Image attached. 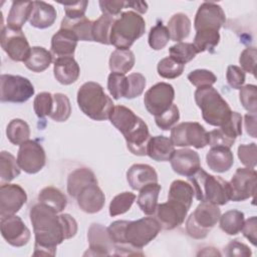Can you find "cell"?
Returning <instances> with one entry per match:
<instances>
[{"instance_id":"obj_1","label":"cell","mask_w":257,"mask_h":257,"mask_svg":"<svg viewBox=\"0 0 257 257\" xmlns=\"http://www.w3.org/2000/svg\"><path fill=\"white\" fill-rule=\"evenodd\" d=\"M57 214L55 210L39 202L31 207L29 217L35 236L34 256H54L59 244L75 236V219L69 214Z\"/></svg>"},{"instance_id":"obj_2","label":"cell","mask_w":257,"mask_h":257,"mask_svg":"<svg viewBox=\"0 0 257 257\" xmlns=\"http://www.w3.org/2000/svg\"><path fill=\"white\" fill-rule=\"evenodd\" d=\"M76 99L80 110L93 120L109 118L114 107L112 99L104 93L102 86L94 81L83 83L77 91Z\"/></svg>"},{"instance_id":"obj_3","label":"cell","mask_w":257,"mask_h":257,"mask_svg":"<svg viewBox=\"0 0 257 257\" xmlns=\"http://www.w3.org/2000/svg\"><path fill=\"white\" fill-rule=\"evenodd\" d=\"M188 180L193 187L194 196L198 201H207L217 206H222L227 204L231 198L229 182L221 177L208 174L202 168L194 175L188 177Z\"/></svg>"},{"instance_id":"obj_4","label":"cell","mask_w":257,"mask_h":257,"mask_svg":"<svg viewBox=\"0 0 257 257\" xmlns=\"http://www.w3.org/2000/svg\"><path fill=\"white\" fill-rule=\"evenodd\" d=\"M194 96L201 109L202 117L208 124L221 126L229 119L232 110L228 102L213 86L197 88Z\"/></svg>"},{"instance_id":"obj_5","label":"cell","mask_w":257,"mask_h":257,"mask_svg":"<svg viewBox=\"0 0 257 257\" xmlns=\"http://www.w3.org/2000/svg\"><path fill=\"white\" fill-rule=\"evenodd\" d=\"M145 31V19L135 11H124L116 17L111 26L109 43L116 49H128Z\"/></svg>"},{"instance_id":"obj_6","label":"cell","mask_w":257,"mask_h":257,"mask_svg":"<svg viewBox=\"0 0 257 257\" xmlns=\"http://www.w3.org/2000/svg\"><path fill=\"white\" fill-rule=\"evenodd\" d=\"M220 216L221 211L217 205L207 201L201 202L187 219L186 231L188 235L194 239L205 238L217 224Z\"/></svg>"},{"instance_id":"obj_7","label":"cell","mask_w":257,"mask_h":257,"mask_svg":"<svg viewBox=\"0 0 257 257\" xmlns=\"http://www.w3.org/2000/svg\"><path fill=\"white\" fill-rule=\"evenodd\" d=\"M161 229L160 223L153 217L127 221L124 228L125 244L135 249L142 250V248L158 236Z\"/></svg>"},{"instance_id":"obj_8","label":"cell","mask_w":257,"mask_h":257,"mask_svg":"<svg viewBox=\"0 0 257 257\" xmlns=\"http://www.w3.org/2000/svg\"><path fill=\"white\" fill-rule=\"evenodd\" d=\"M171 141L177 147L203 149L209 144V133L196 121H185L171 128Z\"/></svg>"},{"instance_id":"obj_9","label":"cell","mask_w":257,"mask_h":257,"mask_svg":"<svg viewBox=\"0 0 257 257\" xmlns=\"http://www.w3.org/2000/svg\"><path fill=\"white\" fill-rule=\"evenodd\" d=\"M34 94L30 80L21 75L2 74L0 77V100L2 102L22 103Z\"/></svg>"},{"instance_id":"obj_10","label":"cell","mask_w":257,"mask_h":257,"mask_svg":"<svg viewBox=\"0 0 257 257\" xmlns=\"http://www.w3.org/2000/svg\"><path fill=\"white\" fill-rule=\"evenodd\" d=\"M174 98L173 85L167 82H158L146 91L144 103L147 110L156 116L167 110L173 104Z\"/></svg>"},{"instance_id":"obj_11","label":"cell","mask_w":257,"mask_h":257,"mask_svg":"<svg viewBox=\"0 0 257 257\" xmlns=\"http://www.w3.org/2000/svg\"><path fill=\"white\" fill-rule=\"evenodd\" d=\"M17 162L20 169L25 173L36 174L45 166V151L37 142L28 140L19 146Z\"/></svg>"},{"instance_id":"obj_12","label":"cell","mask_w":257,"mask_h":257,"mask_svg":"<svg viewBox=\"0 0 257 257\" xmlns=\"http://www.w3.org/2000/svg\"><path fill=\"white\" fill-rule=\"evenodd\" d=\"M257 174L251 168H238L233 175L230 184L231 198L234 202L245 201L253 198L256 193Z\"/></svg>"},{"instance_id":"obj_13","label":"cell","mask_w":257,"mask_h":257,"mask_svg":"<svg viewBox=\"0 0 257 257\" xmlns=\"http://www.w3.org/2000/svg\"><path fill=\"white\" fill-rule=\"evenodd\" d=\"M1 47L13 61L26 59L31 47L22 30H15L9 27L1 29Z\"/></svg>"},{"instance_id":"obj_14","label":"cell","mask_w":257,"mask_h":257,"mask_svg":"<svg viewBox=\"0 0 257 257\" xmlns=\"http://www.w3.org/2000/svg\"><path fill=\"white\" fill-rule=\"evenodd\" d=\"M0 228L2 237L11 246L22 247L30 240V230L17 215L2 217L0 220Z\"/></svg>"},{"instance_id":"obj_15","label":"cell","mask_w":257,"mask_h":257,"mask_svg":"<svg viewBox=\"0 0 257 257\" xmlns=\"http://www.w3.org/2000/svg\"><path fill=\"white\" fill-rule=\"evenodd\" d=\"M226 16L223 8L214 2H204L198 8L194 20L196 31L203 29H212L219 31L225 24Z\"/></svg>"},{"instance_id":"obj_16","label":"cell","mask_w":257,"mask_h":257,"mask_svg":"<svg viewBox=\"0 0 257 257\" xmlns=\"http://www.w3.org/2000/svg\"><path fill=\"white\" fill-rule=\"evenodd\" d=\"M27 201L25 190L17 184H2L0 187V217L15 215Z\"/></svg>"},{"instance_id":"obj_17","label":"cell","mask_w":257,"mask_h":257,"mask_svg":"<svg viewBox=\"0 0 257 257\" xmlns=\"http://www.w3.org/2000/svg\"><path fill=\"white\" fill-rule=\"evenodd\" d=\"M87 240L89 250H87L84 255L108 256L111 255L112 251L115 249V245L108 234L107 228L98 223H93L88 228Z\"/></svg>"},{"instance_id":"obj_18","label":"cell","mask_w":257,"mask_h":257,"mask_svg":"<svg viewBox=\"0 0 257 257\" xmlns=\"http://www.w3.org/2000/svg\"><path fill=\"white\" fill-rule=\"evenodd\" d=\"M189 209L182 204L168 200L157 206L156 219L165 230H173L183 224Z\"/></svg>"},{"instance_id":"obj_19","label":"cell","mask_w":257,"mask_h":257,"mask_svg":"<svg viewBox=\"0 0 257 257\" xmlns=\"http://www.w3.org/2000/svg\"><path fill=\"white\" fill-rule=\"evenodd\" d=\"M170 162L173 171L178 175L185 177L194 175L201 168V161L198 153L186 148L175 151Z\"/></svg>"},{"instance_id":"obj_20","label":"cell","mask_w":257,"mask_h":257,"mask_svg":"<svg viewBox=\"0 0 257 257\" xmlns=\"http://www.w3.org/2000/svg\"><path fill=\"white\" fill-rule=\"evenodd\" d=\"M75 199L78 207L88 214L99 212L105 204V196L97 183L84 187Z\"/></svg>"},{"instance_id":"obj_21","label":"cell","mask_w":257,"mask_h":257,"mask_svg":"<svg viewBox=\"0 0 257 257\" xmlns=\"http://www.w3.org/2000/svg\"><path fill=\"white\" fill-rule=\"evenodd\" d=\"M53 73L59 83L68 85L78 79L80 68L73 56H61L54 60Z\"/></svg>"},{"instance_id":"obj_22","label":"cell","mask_w":257,"mask_h":257,"mask_svg":"<svg viewBox=\"0 0 257 257\" xmlns=\"http://www.w3.org/2000/svg\"><path fill=\"white\" fill-rule=\"evenodd\" d=\"M126 181L133 190L140 191L149 184L158 183V174L150 165L135 164L126 172Z\"/></svg>"},{"instance_id":"obj_23","label":"cell","mask_w":257,"mask_h":257,"mask_svg":"<svg viewBox=\"0 0 257 257\" xmlns=\"http://www.w3.org/2000/svg\"><path fill=\"white\" fill-rule=\"evenodd\" d=\"M78 41L70 29L60 28L51 38V52L57 57L72 56Z\"/></svg>"},{"instance_id":"obj_24","label":"cell","mask_w":257,"mask_h":257,"mask_svg":"<svg viewBox=\"0 0 257 257\" xmlns=\"http://www.w3.org/2000/svg\"><path fill=\"white\" fill-rule=\"evenodd\" d=\"M123 137L126 142V147L132 154L140 157L147 155V147L151 136L149 127L143 119L134 130Z\"/></svg>"},{"instance_id":"obj_25","label":"cell","mask_w":257,"mask_h":257,"mask_svg":"<svg viewBox=\"0 0 257 257\" xmlns=\"http://www.w3.org/2000/svg\"><path fill=\"white\" fill-rule=\"evenodd\" d=\"M56 16V10L52 5L44 1H33V8L28 21L35 28L45 29L52 26Z\"/></svg>"},{"instance_id":"obj_26","label":"cell","mask_w":257,"mask_h":257,"mask_svg":"<svg viewBox=\"0 0 257 257\" xmlns=\"http://www.w3.org/2000/svg\"><path fill=\"white\" fill-rule=\"evenodd\" d=\"M109 120L118 132L125 136L139 124L142 118L135 114V112L128 107L123 105H115L110 113Z\"/></svg>"},{"instance_id":"obj_27","label":"cell","mask_w":257,"mask_h":257,"mask_svg":"<svg viewBox=\"0 0 257 257\" xmlns=\"http://www.w3.org/2000/svg\"><path fill=\"white\" fill-rule=\"evenodd\" d=\"M207 165L216 173H224L234 164V156L230 149L225 147H213L206 155Z\"/></svg>"},{"instance_id":"obj_28","label":"cell","mask_w":257,"mask_h":257,"mask_svg":"<svg viewBox=\"0 0 257 257\" xmlns=\"http://www.w3.org/2000/svg\"><path fill=\"white\" fill-rule=\"evenodd\" d=\"M175 152L171 139L165 136L151 137L147 147V155L157 162L170 161Z\"/></svg>"},{"instance_id":"obj_29","label":"cell","mask_w":257,"mask_h":257,"mask_svg":"<svg viewBox=\"0 0 257 257\" xmlns=\"http://www.w3.org/2000/svg\"><path fill=\"white\" fill-rule=\"evenodd\" d=\"M97 183L94 173L87 168H78L71 172L67 179V193L76 198L78 193L86 186Z\"/></svg>"},{"instance_id":"obj_30","label":"cell","mask_w":257,"mask_h":257,"mask_svg":"<svg viewBox=\"0 0 257 257\" xmlns=\"http://www.w3.org/2000/svg\"><path fill=\"white\" fill-rule=\"evenodd\" d=\"M33 1H13L7 16V27L21 30L31 15Z\"/></svg>"},{"instance_id":"obj_31","label":"cell","mask_w":257,"mask_h":257,"mask_svg":"<svg viewBox=\"0 0 257 257\" xmlns=\"http://www.w3.org/2000/svg\"><path fill=\"white\" fill-rule=\"evenodd\" d=\"M161 185L158 183H152L140 190L137 203L146 215H154L158 206V198L161 192Z\"/></svg>"},{"instance_id":"obj_32","label":"cell","mask_w":257,"mask_h":257,"mask_svg":"<svg viewBox=\"0 0 257 257\" xmlns=\"http://www.w3.org/2000/svg\"><path fill=\"white\" fill-rule=\"evenodd\" d=\"M52 62V53L42 46L31 47L26 59L25 66L33 72H42L49 67Z\"/></svg>"},{"instance_id":"obj_33","label":"cell","mask_w":257,"mask_h":257,"mask_svg":"<svg viewBox=\"0 0 257 257\" xmlns=\"http://www.w3.org/2000/svg\"><path fill=\"white\" fill-rule=\"evenodd\" d=\"M193 198L194 190L190 183L183 180H175L172 182L169 189L168 200L182 204L190 209L193 203Z\"/></svg>"},{"instance_id":"obj_34","label":"cell","mask_w":257,"mask_h":257,"mask_svg":"<svg viewBox=\"0 0 257 257\" xmlns=\"http://www.w3.org/2000/svg\"><path fill=\"white\" fill-rule=\"evenodd\" d=\"M167 28L170 33V38L173 41L181 42L187 38L191 32V20L184 13H176L170 18Z\"/></svg>"},{"instance_id":"obj_35","label":"cell","mask_w":257,"mask_h":257,"mask_svg":"<svg viewBox=\"0 0 257 257\" xmlns=\"http://www.w3.org/2000/svg\"><path fill=\"white\" fill-rule=\"evenodd\" d=\"M92 25L93 22L87 19L85 16L78 19H69L64 17L61 21L60 28L70 29L81 41H93L92 40Z\"/></svg>"},{"instance_id":"obj_36","label":"cell","mask_w":257,"mask_h":257,"mask_svg":"<svg viewBox=\"0 0 257 257\" xmlns=\"http://www.w3.org/2000/svg\"><path fill=\"white\" fill-rule=\"evenodd\" d=\"M135 54L130 49H115L109 57V69L111 72L125 74L135 65Z\"/></svg>"},{"instance_id":"obj_37","label":"cell","mask_w":257,"mask_h":257,"mask_svg":"<svg viewBox=\"0 0 257 257\" xmlns=\"http://www.w3.org/2000/svg\"><path fill=\"white\" fill-rule=\"evenodd\" d=\"M38 202L52 208L57 213H61L67 205L66 196L59 189L52 186L45 187L40 191Z\"/></svg>"},{"instance_id":"obj_38","label":"cell","mask_w":257,"mask_h":257,"mask_svg":"<svg viewBox=\"0 0 257 257\" xmlns=\"http://www.w3.org/2000/svg\"><path fill=\"white\" fill-rule=\"evenodd\" d=\"M6 136L11 144L20 146L29 140L30 127L28 123L23 119L14 118L7 124Z\"/></svg>"},{"instance_id":"obj_39","label":"cell","mask_w":257,"mask_h":257,"mask_svg":"<svg viewBox=\"0 0 257 257\" xmlns=\"http://www.w3.org/2000/svg\"><path fill=\"white\" fill-rule=\"evenodd\" d=\"M219 41H220L219 31L212 30V29H203V30H198L196 32L193 44L198 53L204 52V51H209L213 53Z\"/></svg>"},{"instance_id":"obj_40","label":"cell","mask_w":257,"mask_h":257,"mask_svg":"<svg viewBox=\"0 0 257 257\" xmlns=\"http://www.w3.org/2000/svg\"><path fill=\"white\" fill-rule=\"evenodd\" d=\"M116 17L102 14L97 20L93 21L92 25V40L101 44H110L109 35L113 22Z\"/></svg>"},{"instance_id":"obj_41","label":"cell","mask_w":257,"mask_h":257,"mask_svg":"<svg viewBox=\"0 0 257 257\" xmlns=\"http://www.w3.org/2000/svg\"><path fill=\"white\" fill-rule=\"evenodd\" d=\"M220 228L228 235H237L244 224V213L239 210H230L220 216Z\"/></svg>"},{"instance_id":"obj_42","label":"cell","mask_w":257,"mask_h":257,"mask_svg":"<svg viewBox=\"0 0 257 257\" xmlns=\"http://www.w3.org/2000/svg\"><path fill=\"white\" fill-rule=\"evenodd\" d=\"M20 167L12 154L2 151L0 154V177L2 182H10L20 175Z\"/></svg>"},{"instance_id":"obj_43","label":"cell","mask_w":257,"mask_h":257,"mask_svg":"<svg viewBox=\"0 0 257 257\" xmlns=\"http://www.w3.org/2000/svg\"><path fill=\"white\" fill-rule=\"evenodd\" d=\"M71 113V104L69 98L60 92L53 94V108L50 113V118L54 121L62 122L68 119Z\"/></svg>"},{"instance_id":"obj_44","label":"cell","mask_w":257,"mask_h":257,"mask_svg":"<svg viewBox=\"0 0 257 257\" xmlns=\"http://www.w3.org/2000/svg\"><path fill=\"white\" fill-rule=\"evenodd\" d=\"M169 52L170 57L184 65L194 59L198 53L194 44L188 42H178L177 44L170 47Z\"/></svg>"},{"instance_id":"obj_45","label":"cell","mask_w":257,"mask_h":257,"mask_svg":"<svg viewBox=\"0 0 257 257\" xmlns=\"http://www.w3.org/2000/svg\"><path fill=\"white\" fill-rule=\"evenodd\" d=\"M136 200V195L132 192H123L116 195L109 204V215L115 217L124 214L133 206Z\"/></svg>"},{"instance_id":"obj_46","label":"cell","mask_w":257,"mask_h":257,"mask_svg":"<svg viewBox=\"0 0 257 257\" xmlns=\"http://www.w3.org/2000/svg\"><path fill=\"white\" fill-rule=\"evenodd\" d=\"M170 33L168 28L162 23L158 22L149 32V45L154 50L163 49L170 41Z\"/></svg>"},{"instance_id":"obj_47","label":"cell","mask_w":257,"mask_h":257,"mask_svg":"<svg viewBox=\"0 0 257 257\" xmlns=\"http://www.w3.org/2000/svg\"><path fill=\"white\" fill-rule=\"evenodd\" d=\"M184 68V64L177 62L170 56L161 59L157 66L159 75L168 79H174L179 77L183 73Z\"/></svg>"},{"instance_id":"obj_48","label":"cell","mask_w":257,"mask_h":257,"mask_svg":"<svg viewBox=\"0 0 257 257\" xmlns=\"http://www.w3.org/2000/svg\"><path fill=\"white\" fill-rule=\"evenodd\" d=\"M127 88V78L124 74L111 72L107 78V89L114 99L124 97Z\"/></svg>"},{"instance_id":"obj_49","label":"cell","mask_w":257,"mask_h":257,"mask_svg":"<svg viewBox=\"0 0 257 257\" xmlns=\"http://www.w3.org/2000/svg\"><path fill=\"white\" fill-rule=\"evenodd\" d=\"M239 98L243 107L251 114L257 112V87L254 84H247L240 88Z\"/></svg>"},{"instance_id":"obj_50","label":"cell","mask_w":257,"mask_h":257,"mask_svg":"<svg viewBox=\"0 0 257 257\" xmlns=\"http://www.w3.org/2000/svg\"><path fill=\"white\" fill-rule=\"evenodd\" d=\"M220 131L229 140L235 142L242 135V115L239 112L232 111L229 119L220 126Z\"/></svg>"},{"instance_id":"obj_51","label":"cell","mask_w":257,"mask_h":257,"mask_svg":"<svg viewBox=\"0 0 257 257\" xmlns=\"http://www.w3.org/2000/svg\"><path fill=\"white\" fill-rule=\"evenodd\" d=\"M33 108L39 118L49 116L53 108V94L46 91L38 93L34 98Z\"/></svg>"},{"instance_id":"obj_52","label":"cell","mask_w":257,"mask_h":257,"mask_svg":"<svg viewBox=\"0 0 257 257\" xmlns=\"http://www.w3.org/2000/svg\"><path fill=\"white\" fill-rule=\"evenodd\" d=\"M180 118V111L177 104L173 103L167 110L163 113L155 116V121L158 127L162 131H169L171 130L179 120Z\"/></svg>"},{"instance_id":"obj_53","label":"cell","mask_w":257,"mask_h":257,"mask_svg":"<svg viewBox=\"0 0 257 257\" xmlns=\"http://www.w3.org/2000/svg\"><path fill=\"white\" fill-rule=\"evenodd\" d=\"M127 88L124 97L127 99H133L140 96L146 87L147 81L146 77L139 72L130 74L127 77Z\"/></svg>"},{"instance_id":"obj_54","label":"cell","mask_w":257,"mask_h":257,"mask_svg":"<svg viewBox=\"0 0 257 257\" xmlns=\"http://www.w3.org/2000/svg\"><path fill=\"white\" fill-rule=\"evenodd\" d=\"M189 81L196 87L212 86L216 81V75L208 69H195L188 74Z\"/></svg>"},{"instance_id":"obj_55","label":"cell","mask_w":257,"mask_h":257,"mask_svg":"<svg viewBox=\"0 0 257 257\" xmlns=\"http://www.w3.org/2000/svg\"><path fill=\"white\" fill-rule=\"evenodd\" d=\"M238 158L247 168L254 169L257 164V147L255 143L240 145L238 147Z\"/></svg>"},{"instance_id":"obj_56","label":"cell","mask_w":257,"mask_h":257,"mask_svg":"<svg viewBox=\"0 0 257 257\" xmlns=\"http://www.w3.org/2000/svg\"><path fill=\"white\" fill-rule=\"evenodd\" d=\"M256 55L257 50L255 47H248L245 48L239 57V62L241 65V69L243 71L249 72L255 75L256 72Z\"/></svg>"},{"instance_id":"obj_57","label":"cell","mask_w":257,"mask_h":257,"mask_svg":"<svg viewBox=\"0 0 257 257\" xmlns=\"http://www.w3.org/2000/svg\"><path fill=\"white\" fill-rule=\"evenodd\" d=\"M226 78L231 87L240 89L245 82V72L239 66L229 65L226 72Z\"/></svg>"},{"instance_id":"obj_58","label":"cell","mask_w":257,"mask_h":257,"mask_svg":"<svg viewBox=\"0 0 257 257\" xmlns=\"http://www.w3.org/2000/svg\"><path fill=\"white\" fill-rule=\"evenodd\" d=\"M65 11V17L69 19H78L84 16L88 1L81 0L74 3H63L62 4Z\"/></svg>"},{"instance_id":"obj_59","label":"cell","mask_w":257,"mask_h":257,"mask_svg":"<svg viewBox=\"0 0 257 257\" xmlns=\"http://www.w3.org/2000/svg\"><path fill=\"white\" fill-rule=\"evenodd\" d=\"M102 14L110 16H119L120 11L126 7V1L123 0H100L98 2Z\"/></svg>"},{"instance_id":"obj_60","label":"cell","mask_w":257,"mask_h":257,"mask_svg":"<svg viewBox=\"0 0 257 257\" xmlns=\"http://www.w3.org/2000/svg\"><path fill=\"white\" fill-rule=\"evenodd\" d=\"M245 238H247L254 246H256L257 241V218L255 216L250 217L244 221L243 227L241 229Z\"/></svg>"},{"instance_id":"obj_61","label":"cell","mask_w":257,"mask_h":257,"mask_svg":"<svg viewBox=\"0 0 257 257\" xmlns=\"http://www.w3.org/2000/svg\"><path fill=\"white\" fill-rule=\"evenodd\" d=\"M252 252L250 248L245 245L244 243L239 242L238 240H233L231 241L227 247H226V255L227 256H244L248 257L251 256Z\"/></svg>"},{"instance_id":"obj_62","label":"cell","mask_w":257,"mask_h":257,"mask_svg":"<svg viewBox=\"0 0 257 257\" xmlns=\"http://www.w3.org/2000/svg\"><path fill=\"white\" fill-rule=\"evenodd\" d=\"M245 121V128L248 135H250L252 138H256V114L247 113L244 116Z\"/></svg>"},{"instance_id":"obj_63","label":"cell","mask_w":257,"mask_h":257,"mask_svg":"<svg viewBox=\"0 0 257 257\" xmlns=\"http://www.w3.org/2000/svg\"><path fill=\"white\" fill-rule=\"evenodd\" d=\"M126 7H131L142 14L146 13L148 10V4L144 1H126Z\"/></svg>"}]
</instances>
